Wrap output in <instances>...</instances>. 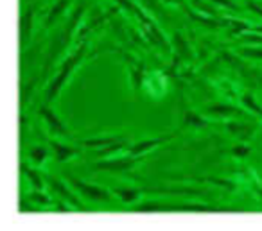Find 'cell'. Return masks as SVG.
Masks as SVG:
<instances>
[{
    "instance_id": "obj_1",
    "label": "cell",
    "mask_w": 262,
    "mask_h": 231,
    "mask_svg": "<svg viewBox=\"0 0 262 231\" xmlns=\"http://www.w3.org/2000/svg\"><path fill=\"white\" fill-rule=\"evenodd\" d=\"M86 51H88V40H84L83 43L76 49V52L70 54L69 58L63 61V65L59 66V72L56 74V77L51 81V84H49L47 90H45L43 104H52V102L58 99L59 91L63 90V86H65L67 83H69V79L74 74V70L79 66V63L83 61V58L86 56Z\"/></svg>"
},
{
    "instance_id": "obj_2",
    "label": "cell",
    "mask_w": 262,
    "mask_h": 231,
    "mask_svg": "<svg viewBox=\"0 0 262 231\" xmlns=\"http://www.w3.org/2000/svg\"><path fill=\"white\" fill-rule=\"evenodd\" d=\"M84 11V4H79V8L74 11V15L69 18V22H67V26L63 27L61 31H59L58 34H56L54 38H52L51 45H49V51L47 54H45V61H43V77L47 76L49 72H51V66L56 63V59L61 56V52L65 51L67 47H69V40H72V33L74 29H76L77 22H79L81 15H83Z\"/></svg>"
},
{
    "instance_id": "obj_3",
    "label": "cell",
    "mask_w": 262,
    "mask_h": 231,
    "mask_svg": "<svg viewBox=\"0 0 262 231\" xmlns=\"http://www.w3.org/2000/svg\"><path fill=\"white\" fill-rule=\"evenodd\" d=\"M135 212H167V210H180V212H225L226 208H219V206H208V204H192V202H185V204H171V202H144L140 206H135Z\"/></svg>"
},
{
    "instance_id": "obj_4",
    "label": "cell",
    "mask_w": 262,
    "mask_h": 231,
    "mask_svg": "<svg viewBox=\"0 0 262 231\" xmlns=\"http://www.w3.org/2000/svg\"><path fill=\"white\" fill-rule=\"evenodd\" d=\"M67 179L69 183L79 192L83 197H86L88 201H94V202H112L113 201V192H108L101 187H95V184H90V183H84V181L77 179L74 176H69L67 174Z\"/></svg>"
},
{
    "instance_id": "obj_5",
    "label": "cell",
    "mask_w": 262,
    "mask_h": 231,
    "mask_svg": "<svg viewBox=\"0 0 262 231\" xmlns=\"http://www.w3.org/2000/svg\"><path fill=\"white\" fill-rule=\"evenodd\" d=\"M142 154H127L124 158L110 159V161L95 163L94 170H104V172H126V170H133L137 163L142 159Z\"/></svg>"
},
{
    "instance_id": "obj_6",
    "label": "cell",
    "mask_w": 262,
    "mask_h": 231,
    "mask_svg": "<svg viewBox=\"0 0 262 231\" xmlns=\"http://www.w3.org/2000/svg\"><path fill=\"white\" fill-rule=\"evenodd\" d=\"M40 113H41V117L45 119V122H47V127L52 131V133L61 134V136H70V133L65 129V126H63L61 120L58 119V115H56V113L51 109V104H43V106H41Z\"/></svg>"
},
{
    "instance_id": "obj_7",
    "label": "cell",
    "mask_w": 262,
    "mask_h": 231,
    "mask_svg": "<svg viewBox=\"0 0 262 231\" xmlns=\"http://www.w3.org/2000/svg\"><path fill=\"white\" fill-rule=\"evenodd\" d=\"M176 134H178V133L165 134V136H160V138H151V140H142V142H139V144L131 145V147L127 149V152H129V154H144V152L151 151V149L157 147V145L165 144V142L172 140V138H174Z\"/></svg>"
},
{
    "instance_id": "obj_8",
    "label": "cell",
    "mask_w": 262,
    "mask_h": 231,
    "mask_svg": "<svg viewBox=\"0 0 262 231\" xmlns=\"http://www.w3.org/2000/svg\"><path fill=\"white\" fill-rule=\"evenodd\" d=\"M33 18H34V9L29 8L27 11H24L22 18H20V43L22 47H26L27 41L31 38V31H33Z\"/></svg>"
},
{
    "instance_id": "obj_9",
    "label": "cell",
    "mask_w": 262,
    "mask_h": 231,
    "mask_svg": "<svg viewBox=\"0 0 262 231\" xmlns=\"http://www.w3.org/2000/svg\"><path fill=\"white\" fill-rule=\"evenodd\" d=\"M51 147L56 154V159L61 163L69 161V159H72L74 156L79 154V149L70 147V145H65V144H61V142H56V140H51Z\"/></svg>"
},
{
    "instance_id": "obj_10",
    "label": "cell",
    "mask_w": 262,
    "mask_h": 231,
    "mask_svg": "<svg viewBox=\"0 0 262 231\" xmlns=\"http://www.w3.org/2000/svg\"><path fill=\"white\" fill-rule=\"evenodd\" d=\"M49 183H51V187L54 188V190L58 192V194L61 195V197L65 199V201H69L70 204H74L76 208H79V210H83V208H84V206L79 202V199H77L76 195H74L72 192H70L69 188H67V184H63L61 181H58L56 177H49Z\"/></svg>"
},
{
    "instance_id": "obj_11",
    "label": "cell",
    "mask_w": 262,
    "mask_h": 231,
    "mask_svg": "<svg viewBox=\"0 0 262 231\" xmlns=\"http://www.w3.org/2000/svg\"><path fill=\"white\" fill-rule=\"evenodd\" d=\"M113 194L124 202V204H133L135 201H139L140 195H142V190L140 188H131V187H126V188H113Z\"/></svg>"
},
{
    "instance_id": "obj_12",
    "label": "cell",
    "mask_w": 262,
    "mask_h": 231,
    "mask_svg": "<svg viewBox=\"0 0 262 231\" xmlns=\"http://www.w3.org/2000/svg\"><path fill=\"white\" fill-rule=\"evenodd\" d=\"M69 8V0H59L58 4H54V8L51 9V13H49L47 20H45V27H52V24L56 22V20L61 16V13L65 11V9Z\"/></svg>"
},
{
    "instance_id": "obj_13",
    "label": "cell",
    "mask_w": 262,
    "mask_h": 231,
    "mask_svg": "<svg viewBox=\"0 0 262 231\" xmlns=\"http://www.w3.org/2000/svg\"><path fill=\"white\" fill-rule=\"evenodd\" d=\"M208 111L214 113V115H219V117H226V115H243V111L237 108H232V106H212L208 108Z\"/></svg>"
},
{
    "instance_id": "obj_14",
    "label": "cell",
    "mask_w": 262,
    "mask_h": 231,
    "mask_svg": "<svg viewBox=\"0 0 262 231\" xmlns=\"http://www.w3.org/2000/svg\"><path fill=\"white\" fill-rule=\"evenodd\" d=\"M228 131L232 134H235V136H239V138H246L248 134L251 133V126H244V124H235V122H232V124H228Z\"/></svg>"
},
{
    "instance_id": "obj_15",
    "label": "cell",
    "mask_w": 262,
    "mask_h": 231,
    "mask_svg": "<svg viewBox=\"0 0 262 231\" xmlns=\"http://www.w3.org/2000/svg\"><path fill=\"white\" fill-rule=\"evenodd\" d=\"M29 156H31V159H33L34 163H43L45 159L49 158V151L47 149H43V147H34V149H31V152H29Z\"/></svg>"
},
{
    "instance_id": "obj_16",
    "label": "cell",
    "mask_w": 262,
    "mask_h": 231,
    "mask_svg": "<svg viewBox=\"0 0 262 231\" xmlns=\"http://www.w3.org/2000/svg\"><path fill=\"white\" fill-rule=\"evenodd\" d=\"M31 199L36 201V202H40V204H49V202H51V199H49L45 194H41V190L33 192V194H31Z\"/></svg>"
},
{
    "instance_id": "obj_17",
    "label": "cell",
    "mask_w": 262,
    "mask_h": 231,
    "mask_svg": "<svg viewBox=\"0 0 262 231\" xmlns=\"http://www.w3.org/2000/svg\"><path fill=\"white\" fill-rule=\"evenodd\" d=\"M241 54L246 56V58H255V59H262V51L258 49H243Z\"/></svg>"
},
{
    "instance_id": "obj_18",
    "label": "cell",
    "mask_w": 262,
    "mask_h": 231,
    "mask_svg": "<svg viewBox=\"0 0 262 231\" xmlns=\"http://www.w3.org/2000/svg\"><path fill=\"white\" fill-rule=\"evenodd\" d=\"M232 154L239 156V158H244V156L250 154V147H248V145H239V147H233Z\"/></svg>"
}]
</instances>
